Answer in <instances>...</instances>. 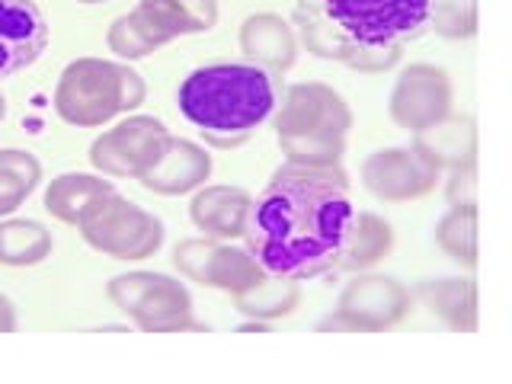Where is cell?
<instances>
[{"mask_svg":"<svg viewBox=\"0 0 512 384\" xmlns=\"http://www.w3.org/2000/svg\"><path fill=\"white\" fill-rule=\"evenodd\" d=\"M356 215L343 164H285L250 205L244 247L266 272L308 282L336 269V256Z\"/></svg>","mask_w":512,"mask_h":384,"instance_id":"6da1fadb","label":"cell"},{"mask_svg":"<svg viewBox=\"0 0 512 384\" xmlns=\"http://www.w3.org/2000/svg\"><path fill=\"white\" fill-rule=\"evenodd\" d=\"M282 77L250 61H212L189 71L176 90V109L199 132L253 138L272 119Z\"/></svg>","mask_w":512,"mask_h":384,"instance_id":"7a4b0ae2","label":"cell"},{"mask_svg":"<svg viewBox=\"0 0 512 384\" xmlns=\"http://www.w3.org/2000/svg\"><path fill=\"white\" fill-rule=\"evenodd\" d=\"M148 100V84L128 61L74 58L55 84V112L74 128H103Z\"/></svg>","mask_w":512,"mask_h":384,"instance_id":"3957f363","label":"cell"},{"mask_svg":"<svg viewBox=\"0 0 512 384\" xmlns=\"http://www.w3.org/2000/svg\"><path fill=\"white\" fill-rule=\"evenodd\" d=\"M106 298L141 333L205 330V324L192 317V295L186 282L167 276V272H151V269L119 272V276H112L106 282Z\"/></svg>","mask_w":512,"mask_h":384,"instance_id":"277c9868","label":"cell"},{"mask_svg":"<svg viewBox=\"0 0 512 384\" xmlns=\"http://www.w3.org/2000/svg\"><path fill=\"white\" fill-rule=\"evenodd\" d=\"M436 0H298L336 32L356 42H397L420 39L429 26Z\"/></svg>","mask_w":512,"mask_h":384,"instance_id":"5b68a950","label":"cell"},{"mask_svg":"<svg viewBox=\"0 0 512 384\" xmlns=\"http://www.w3.org/2000/svg\"><path fill=\"white\" fill-rule=\"evenodd\" d=\"M80 237L96 253L119 263H141L164 247V221L154 212L141 208L122 192H109L96 202L77 224Z\"/></svg>","mask_w":512,"mask_h":384,"instance_id":"8992f818","label":"cell"},{"mask_svg":"<svg viewBox=\"0 0 512 384\" xmlns=\"http://www.w3.org/2000/svg\"><path fill=\"white\" fill-rule=\"evenodd\" d=\"M413 308V292L384 272H356L343 292L336 308L320 320V333H384L397 327Z\"/></svg>","mask_w":512,"mask_h":384,"instance_id":"52a82bcc","label":"cell"},{"mask_svg":"<svg viewBox=\"0 0 512 384\" xmlns=\"http://www.w3.org/2000/svg\"><path fill=\"white\" fill-rule=\"evenodd\" d=\"M173 266L183 279L199 282L202 288H215L224 295H244L266 276L260 260L247 250L237 247L234 240L218 237H189L173 247Z\"/></svg>","mask_w":512,"mask_h":384,"instance_id":"ba28073f","label":"cell"},{"mask_svg":"<svg viewBox=\"0 0 512 384\" xmlns=\"http://www.w3.org/2000/svg\"><path fill=\"white\" fill-rule=\"evenodd\" d=\"M170 128L154 116H125L90 144V167L109 180H141L167 151Z\"/></svg>","mask_w":512,"mask_h":384,"instance_id":"9c48e42d","label":"cell"},{"mask_svg":"<svg viewBox=\"0 0 512 384\" xmlns=\"http://www.w3.org/2000/svg\"><path fill=\"white\" fill-rule=\"evenodd\" d=\"M272 128L276 138H349L352 109L324 80H301L282 90Z\"/></svg>","mask_w":512,"mask_h":384,"instance_id":"30bf717a","label":"cell"},{"mask_svg":"<svg viewBox=\"0 0 512 384\" xmlns=\"http://www.w3.org/2000/svg\"><path fill=\"white\" fill-rule=\"evenodd\" d=\"M452 103H455V87L448 71L439 68V64L416 61L397 74L388 112L397 128L416 135L423 128L436 125L439 119H445L452 112Z\"/></svg>","mask_w":512,"mask_h":384,"instance_id":"8fae6325","label":"cell"},{"mask_svg":"<svg viewBox=\"0 0 512 384\" xmlns=\"http://www.w3.org/2000/svg\"><path fill=\"white\" fill-rule=\"evenodd\" d=\"M442 173L413 148H381L362 160V186L378 202L404 205L436 192Z\"/></svg>","mask_w":512,"mask_h":384,"instance_id":"7c38bea8","label":"cell"},{"mask_svg":"<svg viewBox=\"0 0 512 384\" xmlns=\"http://www.w3.org/2000/svg\"><path fill=\"white\" fill-rule=\"evenodd\" d=\"M135 29L144 36L154 52L183 36L215 29L218 23V0H138L128 10Z\"/></svg>","mask_w":512,"mask_h":384,"instance_id":"4fadbf2b","label":"cell"},{"mask_svg":"<svg viewBox=\"0 0 512 384\" xmlns=\"http://www.w3.org/2000/svg\"><path fill=\"white\" fill-rule=\"evenodd\" d=\"M48 48V20L36 0H0V80L32 68Z\"/></svg>","mask_w":512,"mask_h":384,"instance_id":"5bb4252c","label":"cell"},{"mask_svg":"<svg viewBox=\"0 0 512 384\" xmlns=\"http://www.w3.org/2000/svg\"><path fill=\"white\" fill-rule=\"evenodd\" d=\"M237 45H240V55L250 64H260V68L272 71V74H288L295 68L298 61V36H295V26L285 20L282 13H250L244 23H240L237 32Z\"/></svg>","mask_w":512,"mask_h":384,"instance_id":"9a60e30c","label":"cell"},{"mask_svg":"<svg viewBox=\"0 0 512 384\" xmlns=\"http://www.w3.org/2000/svg\"><path fill=\"white\" fill-rule=\"evenodd\" d=\"M253 196L240 186L212 183L199 186L189 199V221L205 237L218 240H244L247 221H250Z\"/></svg>","mask_w":512,"mask_h":384,"instance_id":"2e32d148","label":"cell"},{"mask_svg":"<svg viewBox=\"0 0 512 384\" xmlns=\"http://www.w3.org/2000/svg\"><path fill=\"white\" fill-rule=\"evenodd\" d=\"M212 164L215 160L208 154V148L189 138L170 135L164 157L138 183L154 192V196H189V192L205 186V180L212 176Z\"/></svg>","mask_w":512,"mask_h":384,"instance_id":"e0dca14e","label":"cell"},{"mask_svg":"<svg viewBox=\"0 0 512 384\" xmlns=\"http://www.w3.org/2000/svg\"><path fill=\"white\" fill-rule=\"evenodd\" d=\"M410 144L439 173L458 170V167H477V125L471 116H461L455 109L436 125L416 132Z\"/></svg>","mask_w":512,"mask_h":384,"instance_id":"ac0fdd59","label":"cell"},{"mask_svg":"<svg viewBox=\"0 0 512 384\" xmlns=\"http://www.w3.org/2000/svg\"><path fill=\"white\" fill-rule=\"evenodd\" d=\"M413 298H420L423 308L436 320H442L452 333L477 330V282H474V276L423 279L413 288Z\"/></svg>","mask_w":512,"mask_h":384,"instance_id":"d6986e66","label":"cell"},{"mask_svg":"<svg viewBox=\"0 0 512 384\" xmlns=\"http://www.w3.org/2000/svg\"><path fill=\"white\" fill-rule=\"evenodd\" d=\"M109 192H116L109 176L96 173V170L93 173L71 170V173H58L55 180L45 186L42 205L55 221L68 224V228H77L80 218H84L103 196H109Z\"/></svg>","mask_w":512,"mask_h":384,"instance_id":"ffe728a7","label":"cell"},{"mask_svg":"<svg viewBox=\"0 0 512 384\" xmlns=\"http://www.w3.org/2000/svg\"><path fill=\"white\" fill-rule=\"evenodd\" d=\"M391 250H394V228L391 224L375 212L356 208V215H352V221H349L346 240L340 247V256H336V269L356 276V272L375 269Z\"/></svg>","mask_w":512,"mask_h":384,"instance_id":"44dd1931","label":"cell"},{"mask_svg":"<svg viewBox=\"0 0 512 384\" xmlns=\"http://www.w3.org/2000/svg\"><path fill=\"white\" fill-rule=\"evenodd\" d=\"M55 250V237L36 218H0V266L29 269L45 263Z\"/></svg>","mask_w":512,"mask_h":384,"instance_id":"7402d4cb","label":"cell"},{"mask_svg":"<svg viewBox=\"0 0 512 384\" xmlns=\"http://www.w3.org/2000/svg\"><path fill=\"white\" fill-rule=\"evenodd\" d=\"M298 304H301V282L292 276H276V272H266L253 288L234 298V308L240 314L247 320H263V324L292 317Z\"/></svg>","mask_w":512,"mask_h":384,"instance_id":"603a6c76","label":"cell"},{"mask_svg":"<svg viewBox=\"0 0 512 384\" xmlns=\"http://www.w3.org/2000/svg\"><path fill=\"white\" fill-rule=\"evenodd\" d=\"M42 183V164L23 148H0V218L13 215Z\"/></svg>","mask_w":512,"mask_h":384,"instance_id":"cb8c5ba5","label":"cell"},{"mask_svg":"<svg viewBox=\"0 0 512 384\" xmlns=\"http://www.w3.org/2000/svg\"><path fill=\"white\" fill-rule=\"evenodd\" d=\"M436 247L461 269H477V205H448L436 224Z\"/></svg>","mask_w":512,"mask_h":384,"instance_id":"d4e9b609","label":"cell"},{"mask_svg":"<svg viewBox=\"0 0 512 384\" xmlns=\"http://www.w3.org/2000/svg\"><path fill=\"white\" fill-rule=\"evenodd\" d=\"M295 26V36H298V45L304 48L308 55L320 58V61H333V64H343L349 48L356 39H346L343 32H336L330 23H324L320 16H314L311 10H304L295 4L292 10V20H288Z\"/></svg>","mask_w":512,"mask_h":384,"instance_id":"484cf974","label":"cell"},{"mask_svg":"<svg viewBox=\"0 0 512 384\" xmlns=\"http://www.w3.org/2000/svg\"><path fill=\"white\" fill-rule=\"evenodd\" d=\"M480 26L477 16V0H436L429 10V26L439 39L448 42H464L474 39Z\"/></svg>","mask_w":512,"mask_h":384,"instance_id":"4316f807","label":"cell"},{"mask_svg":"<svg viewBox=\"0 0 512 384\" xmlns=\"http://www.w3.org/2000/svg\"><path fill=\"white\" fill-rule=\"evenodd\" d=\"M276 141L285 160L308 164V167L343 164V154H346V138H276Z\"/></svg>","mask_w":512,"mask_h":384,"instance_id":"83f0119b","label":"cell"},{"mask_svg":"<svg viewBox=\"0 0 512 384\" xmlns=\"http://www.w3.org/2000/svg\"><path fill=\"white\" fill-rule=\"evenodd\" d=\"M404 58V45L397 42H352L343 68L359 74H388Z\"/></svg>","mask_w":512,"mask_h":384,"instance_id":"f1b7e54d","label":"cell"},{"mask_svg":"<svg viewBox=\"0 0 512 384\" xmlns=\"http://www.w3.org/2000/svg\"><path fill=\"white\" fill-rule=\"evenodd\" d=\"M106 45H109V52H112V55H116L119 61H128V64L154 55V48H151L148 42H144V36L135 29L132 16H128V13L116 16V20L109 23Z\"/></svg>","mask_w":512,"mask_h":384,"instance_id":"f546056e","label":"cell"},{"mask_svg":"<svg viewBox=\"0 0 512 384\" xmlns=\"http://www.w3.org/2000/svg\"><path fill=\"white\" fill-rule=\"evenodd\" d=\"M448 205H477V167H458L445 176Z\"/></svg>","mask_w":512,"mask_h":384,"instance_id":"4dcf8cb0","label":"cell"},{"mask_svg":"<svg viewBox=\"0 0 512 384\" xmlns=\"http://www.w3.org/2000/svg\"><path fill=\"white\" fill-rule=\"evenodd\" d=\"M205 138V144H212L218 151H234L240 144H247V138H234V135H215V132H199Z\"/></svg>","mask_w":512,"mask_h":384,"instance_id":"1f68e13d","label":"cell"},{"mask_svg":"<svg viewBox=\"0 0 512 384\" xmlns=\"http://www.w3.org/2000/svg\"><path fill=\"white\" fill-rule=\"evenodd\" d=\"M16 330V308L13 301L0 292V333H13Z\"/></svg>","mask_w":512,"mask_h":384,"instance_id":"d6a6232c","label":"cell"},{"mask_svg":"<svg viewBox=\"0 0 512 384\" xmlns=\"http://www.w3.org/2000/svg\"><path fill=\"white\" fill-rule=\"evenodd\" d=\"M4 119H7V96L0 93V122H4Z\"/></svg>","mask_w":512,"mask_h":384,"instance_id":"836d02e7","label":"cell"},{"mask_svg":"<svg viewBox=\"0 0 512 384\" xmlns=\"http://www.w3.org/2000/svg\"><path fill=\"white\" fill-rule=\"evenodd\" d=\"M74 4H84V7H93V4H106V0H74Z\"/></svg>","mask_w":512,"mask_h":384,"instance_id":"e575fe53","label":"cell"}]
</instances>
